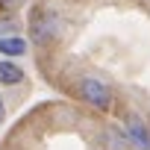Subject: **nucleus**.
Returning a JSON list of instances; mask_svg holds the SVG:
<instances>
[{
  "instance_id": "1",
  "label": "nucleus",
  "mask_w": 150,
  "mask_h": 150,
  "mask_svg": "<svg viewBox=\"0 0 150 150\" xmlns=\"http://www.w3.org/2000/svg\"><path fill=\"white\" fill-rule=\"evenodd\" d=\"M62 15L56 9H47V6H35L30 12V41L35 47H47L50 41L59 38L62 33Z\"/></svg>"
},
{
  "instance_id": "2",
  "label": "nucleus",
  "mask_w": 150,
  "mask_h": 150,
  "mask_svg": "<svg viewBox=\"0 0 150 150\" xmlns=\"http://www.w3.org/2000/svg\"><path fill=\"white\" fill-rule=\"evenodd\" d=\"M77 97H80L83 103L100 109V112H109V109L115 106V91H112V86H109L106 80H100V77H80V80H77Z\"/></svg>"
},
{
  "instance_id": "3",
  "label": "nucleus",
  "mask_w": 150,
  "mask_h": 150,
  "mask_svg": "<svg viewBox=\"0 0 150 150\" xmlns=\"http://www.w3.org/2000/svg\"><path fill=\"white\" fill-rule=\"evenodd\" d=\"M127 138L141 147V150H150V127L138 118V115H127Z\"/></svg>"
},
{
  "instance_id": "4",
  "label": "nucleus",
  "mask_w": 150,
  "mask_h": 150,
  "mask_svg": "<svg viewBox=\"0 0 150 150\" xmlns=\"http://www.w3.org/2000/svg\"><path fill=\"white\" fill-rule=\"evenodd\" d=\"M97 141L103 150H132V141L127 138V132H121L115 127H103L97 132Z\"/></svg>"
},
{
  "instance_id": "5",
  "label": "nucleus",
  "mask_w": 150,
  "mask_h": 150,
  "mask_svg": "<svg viewBox=\"0 0 150 150\" xmlns=\"http://www.w3.org/2000/svg\"><path fill=\"white\" fill-rule=\"evenodd\" d=\"M24 83V71L15 62H0V86H18Z\"/></svg>"
},
{
  "instance_id": "6",
  "label": "nucleus",
  "mask_w": 150,
  "mask_h": 150,
  "mask_svg": "<svg viewBox=\"0 0 150 150\" xmlns=\"http://www.w3.org/2000/svg\"><path fill=\"white\" fill-rule=\"evenodd\" d=\"M0 53H6V56H24V53H27V41L18 38V35L0 38Z\"/></svg>"
},
{
  "instance_id": "7",
  "label": "nucleus",
  "mask_w": 150,
  "mask_h": 150,
  "mask_svg": "<svg viewBox=\"0 0 150 150\" xmlns=\"http://www.w3.org/2000/svg\"><path fill=\"white\" fill-rule=\"evenodd\" d=\"M18 30H21L18 18H9V15H3V18H0V35H15Z\"/></svg>"
},
{
  "instance_id": "8",
  "label": "nucleus",
  "mask_w": 150,
  "mask_h": 150,
  "mask_svg": "<svg viewBox=\"0 0 150 150\" xmlns=\"http://www.w3.org/2000/svg\"><path fill=\"white\" fill-rule=\"evenodd\" d=\"M21 3H24V0H0V12H3V9H15Z\"/></svg>"
},
{
  "instance_id": "9",
  "label": "nucleus",
  "mask_w": 150,
  "mask_h": 150,
  "mask_svg": "<svg viewBox=\"0 0 150 150\" xmlns=\"http://www.w3.org/2000/svg\"><path fill=\"white\" fill-rule=\"evenodd\" d=\"M6 121V106H3V100H0V124Z\"/></svg>"
}]
</instances>
